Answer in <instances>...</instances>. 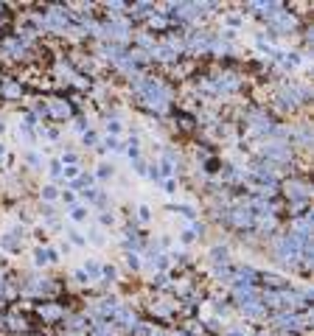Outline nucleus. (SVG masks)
I'll return each instance as SVG.
<instances>
[{
  "instance_id": "1",
  "label": "nucleus",
  "mask_w": 314,
  "mask_h": 336,
  "mask_svg": "<svg viewBox=\"0 0 314 336\" xmlns=\"http://www.w3.org/2000/svg\"><path fill=\"white\" fill-rule=\"evenodd\" d=\"M135 90H138V95H140V98H143V101H146L155 112H166V110H168L171 93H168L166 87L160 84V81H155V78H138V81H135Z\"/></svg>"
},
{
  "instance_id": "2",
  "label": "nucleus",
  "mask_w": 314,
  "mask_h": 336,
  "mask_svg": "<svg viewBox=\"0 0 314 336\" xmlns=\"http://www.w3.org/2000/svg\"><path fill=\"white\" fill-rule=\"evenodd\" d=\"M275 255H278L283 263H295L297 258H300V244H297V238L292 233L289 235H280L278 244H275Z\"/></svg>"
},
{
  "instance_id": "3",
  "label": "nucleus",
  "mask_w": 314,
  "mask_h": 336,
  "mask_svg": "<svg viewBox=\"0 0 314 336\" xmlns=\"http://www.w3.org/2000/svg\"><path fill=\"white\" fill-rule=\"evenodd\" d=\"M126 34H129V26L123 20H113L101 28V37H107V39H126Z\"/></svg>"
},
{
  "instance_id": "4",
  "label": "nucleus",
  "mask_w": 314,
  "mask_h": 336,
  "mask_svg": "<svg viewBox=\"0 0 314 336\" xmlns=\"http://www.w3.org/2000/svg\"><path fill=\"white\" fill-rule=\"evenodd\" d=\"M42 26H48V28H53V31H65V26H68V14L62 9H51L48 11V17H45V23Z\"/></svg>"
},
{
  "instance_id": "5",
  "label": "nucleus",
  "mask_w": 314,
  "mask_h": 336,
  "mask_svg": "<svg viewBox=\"0 0 314 336\" xmlns=\"http://www.w3.org/2000/svg\"><path fill=\"white\" fill-rule=\"evenodd\" d=\"M264 154L272 157V160H278V163H286L289 160V146L286 143H270V146H264Z\"/></svg>"
},
{
  "instance_id": "6",
  "label": "nucleus",
  "mask_w": 314,
  "mask_h": 336,
  "mask_svg": "<svg viewBox=\"0 0 314 336\" xmlns=\"http://www.w3.org/2000/svg\"><path fill=\"white\" fill-rule=\"evenodd\" d=\"M233 222L238 224V227H250V224L255 222V216H253V210H250V205L236 207V210H233Z\"/></svg>"
},
{
  "instance_id": "7",
  "label": "nucleus",
  "mask_w": 314,
  "mask_h": 336,
  "mask_svg": "<svg viewBox=\"0 0 314 336\" xmlns=\"http://www.w3.org/2000/svg\"><path fill=\"white\" fill-rule=\"evenodd\" d=\"M238 78L233 76V73H225V76H216V90L219 93H230V90H238Z\"/></svg>"
},
{
  "instance_id": "8",
  "label": "nucleus",
  "mask_w": 314,
  "mask_h": 336,
  "mask_svg": "<svg viewBox=\"0 0 314 336\" xmlns=\"http://www.w3.org/2000/svg\"><path fill=\"white\" fill-rule=\"evenodd\" d=\"M113 317L118 319V322H123V325H126V328L138 325V317H135V311H132V308H126V305H118Z\"/></svg>"
},
{
  "instance_id": "9",
  "label": "nucleus",
  "mask_w": 314,
  "mask_h": 336,
  "mask_svg": "<svg viewBox=\"0 0 314 336\" xmlns=\"http://www.w3.org/2000/svg\"><path fill=\"white\" fill-rule=\"evenodd\" d=\"M278 325L280 328H292V331H295V328H303L306 325V319L303 317H297V314H283V317H278Z\"/></svg>"
},
{
  "instance_id": "10",
  "label": "nucleus",
  "mask_w": 314,
  "mask_h": 336,
  "mask_svg": "<svg viewBox=\"0 0 314 336\" xmlns=\"http://www.w3.org/2000/svg\"><path fill=\"white\" fill-rule=\"evenodd\" d=\"M272 23H275V28H280V31H292V28H295V17L286 14V11H278V14L272 17Z\"/></svg>"
},
{
  "instance_id": "11",
  "label": "nucleus",
  "mask_w": 314,
  "mask_h": 336,
  "mask_svg": "<svg viewBox=\"0 0 314 336\" xmlns=\"http://www.w3.org/2000/svg\"><path fill=\"white\" fill-rule=\"evenodd\" d=\"M48 110H51V115H56V118H68V115H70V104L53 98V101L48 104Z\"/></svg>"
},
{
  "instance_id": "12",
  "label": "nucleus",
  "mask_w": 314,
  "mask_h": 336,
  "mask_svg": "<svg viewBox=\"0 0 314 336\" xmlns=\"http://www.w3.org/2000/svg\"><path fill=\"white\" fill-rule=\"evenodd\" d=\"M286 193H289V199H306L309 196V188H306L303 182H289Z\"/></svg>"
},
{
  "instance_id": "13",
  "label": "nucleus",
  "mask_w": 314,
  "mask_h": 336,
  "mask_svg": "<svg viewBox=\"0 0 314 336\" xmlns=\"http://www.w3.org/2000/svg\"><path fill=\"white\" fill-rule=\"evenodd\" d=\"M188 45H191V51H196V53H202V51H208L210 48V42H208V37L205 34H191Z\"/></svg>"
},
{
  "instance_id": "14",
  "label": "nucleus",
  "mask_w": 314,
  "mask_h": 336,
  "mask_svg": "<svg viewBox=\"0 0 314 336\" xmlns=\"http://www.w3.org/2000/svg\"><path fill=\"white\" fill-rule=\"evenodd\" d=\"M152 56H157L160 62H171V59H177V51L171 48V45H160V48L152 51Z\"/></svg>"
},
{
  "instance_id": "15",
  "label": "nucleus",
  "mask_w": 314,
  "mask_h": 336,
  "mask_svg": "<svg viewBox=\"0 0 314 336\" xmlns=\"http://www.w3.org/2000/svg\"><path fill=\"white\" fill-rule=\"evenodd\" d=\"M34 261H37V266H45V263L56 261V252H53V250H37L34 252Z\"/></svg>"
},
{
  "instance_id": "16",
  "label": "nucleus",
  "mask_w": 314,
  "mask_h": 336,
  "mask_svg": "<svg viewBox=\"0 0 314 336\" xmlns=\"http://www.w3.org/2000/svg\"><path fill=\"white\" fill-rule=\"evenodd\" d=\"M6 51H9L11 56H23V53H26V42H20V39H9V42H6Z\"/></svg>"
},
{
  "instance_id": "17",
  "label": "nucleus",
  "mask_w": 314,
  "mask_h": 336,
  "mask_svg": "<svg viewBox=\"0 0 314 336\" xmlns=\"http://www.w3.org/2000/svg\"><path fill=\"white\" fill-rule=\"evenodd\" d=\"M115 308H118V305H115V300H101V305H98V314H104V317H113L115 314Z\"/></svg>"
},
{
  "instance_id": "18",
  "label": "nucleus",
  "mask_w": 314,
  "mask_h": 336,
  "mask_svg": "<svg viewBox=\"0 0 314 336\" xmlns=\"http://www.w3.org/2000/svg\"><path fill=\"white\" fill-rule=\"evenodd\" d=\"M241 311H244L247 317H261L264 305H258V302H247V305H241Z\"/></svg>"
},
{
  "instance_id": "19",
  "label": "nucleus",
  "mask_w": 314,
  "mask_h": 336,
  "mask_svg": "<svg viewBox=\"0 0 314 336\" xmlns=\"http://www.w3.org/2000/svg\"><path fill=\"white\" fill-rule=\"evenodd\" d=\"M160 168H163V174L171 180V174H174V160H171V154H166L163 160H160Z\"/></svg>"
},
{
  "instance_id": "20",
  "label": "nucleus",
  "mask_w": 314,
  "mask_h": 336,
  "mask_svg": "<svg viewBox=\"0 0 314 336\" xmlns=\"http://www.w3.org/2000/svg\"><path fill=\"white\" fill-rule=\"evenodd\" d=\"M253 129H255V132H270V129H272L270 118H261V115H258V118H255V123H253Z\"/></svg>"
},
{
  "instance_id": "21",
  "label": "nucleus",
  "mask_w": 314,
  "mask_h": 336,
  "mask_svg": "<svg viewBox=\"0 0 314 336\" xmlns=\"http://www.w3.org/2000/svg\"><path fill=\"white\" fill-rule=\"evenodd\" d=\"M84 275H87V277H98V275H101V266H98L96 261H87V263H84Z\"/></svg>"
},
{
  "instance_id": "22",
  "label": "nucleus",
  "mask_w": 314,
  "mask_h": 336,
  "mask_svg": "<svg viewBox=\"0 0 314 336\" xmlns=\"http://www.w3.org/2000/svg\"><path fill=\"white\" fill-rule=\"evenodd\" d=\"M149 9H152V3H138V6H132V17H146Z\"/></svg>"
},
{
  "instance_id": "23",
  "label": "nucleus",
  "mask_w": 314,
  "mask_h": 336,
  "mask_svg": "<svg viewBox=\"0 0 314 336\" xmlns=\"http://www.w3.org/2000/svg\"><path fill=\"white\" fill-rule=\"evenodd\" d=\"M39 311H42V317H45V319H56V317L62 314V311L56 308V305H42Z\"/></svg>"
},
{
  "instance_id": "24",
  "label": "nucleus",
  "mask_w": 314,
  "mask_h": 336,
  "mask_svg": "<svg viewBox=\"0 0 314 336\" xmlns=\"http://www.w3.org/2000/svg\"><path fill=\"white\" fill-rule=\"evenodd\" d=\"M70 219H73V222H84V219H87V207H73V210H70Z\"/></svg>"
},
{
  "instance_id": "25",
  "label": "nucleus",
  "mask_w": 314,
  "mask_h": 336,
  "mask_svg": "<svg viewBox=\"0 0 314 336\" xmlns=\"http://www.w3.org/2000/svg\"><path fill=\"white\" fill-rule=\"evenodd\" d=\"M42 196H45V199H48V202H53V199L59 196V190L53 188V185H48V188H42Z\"/></svg>"
},
{
  "instance_id": "26",
  "label": "nucleus",
  "mask_w": 314,
  "mask_h": 336,
  "mask_svg": "<svg viewBox=\"0 0 314 336\" xmlns=\"http://www.w3.org/2000/svg\"><path fill=\"white\" fill-rule=\"evenodd\" d=\"M93 336H113V328H110V325H98V328H93Z\"/></svg>"
},
{
  "instance_id": "27",
  "label": "nucleus",
  "mask_w": 314,
  "mask_h": 336,
  "mask_svg": "<svg viewBox=\"0 0 314 336\" xmlns=\"http://www.w3.org/2000/svg\"><path fill=\"white\" fill-rule=\"evenodd\" d=\"M213 51H216V53H227V51H230V45L219 39V42H213Z\"/></svg>"
},
{
  "instance_id": "28",
  "label": "nucleus",
  "mask_w": 314,
  "mask_h": 336,
  "mask_svg": "<svg viewBox=\"0 0 314 336\" xmlns=\"http://www.w3.org/2000/svg\"><path fill=\"white\" fill-rule=\"evenodd\" d=\"M6 95H9V98H17V95H20V87H17V84H6Z\"/></svg>"
},
{
  "instance_id": "29",
  "label": "nucleus",
  "mask_w": 314,
  "mask_h": 336,
  "mask_svg": "<svg viewBox=\"0 0 314 336\" xmlns=\"http://www.w3.org/2000/svg\"><path fill=\"white\" fill-rule=\"evenodd\" d=\"M126 263H129L132 269H138V266H140V261H138V255H135V252H129V255H126Z\"/></svg>"
},
{
  "instance_id": "30",
  "label": "nucleus",
  "mask_w": 314,
  "mask_h": 336,
  "mask_svg": "<svg viewBox=\"0 0 314 336\" xmlns=\"http://www.w3.org/2000/svg\"><path fill=\"white\" fill-rule=\"evenodd\" d=\"M65 177H68V180L78 177V165H68V168H65Z\"/></svg>"
},
{
  "instance_id": "31",
  "label": "nucleus",
  "mask_w": 314,
  "mask_h": 336,
  "mask_svg": "<svg viewBox=\"0 0 314 336\" xmlns=\"http://www.w3.org/2000/svg\"><path fill=\"white\" fill-rule=\"evenodd\" d=\"M9 325H11V328H26V319H23V317H11Z\"/></svg>"
},
{
  "instance_id": "32",
  "label": "nucleus",
  "mask_w": 314,
  "mask_h": 336,
  "mask_svg": "<svg viewBox=\"0 0 314 336\" xmlns=\"http://www.w3.org/2000/svg\"><path fill=\"white\" fill-rule=\"evenodd\" d=\"M110 174H113V168H110V165H101V168H98V180H107Z\"/></svg>"
},
{
  "instance_id": "33",
  "label": "nucleus",
  "mask_w": 314,
  "mask_h": 336,
  "mask_svg": "<svg viewBox=\"0 0 314 336\" xmlns=\"http://www.w3.org/2000/svg\"><path fill=\"white\" fill-rule=\"evenodd\" d=\"M213 261H222V263H225V261H227V250H213Z\"/></svg>"
},
{
  "instance_id": "34",
  "label": "nucleus",
  "mask_w": 314,
  "mask_h": 336,
  "mask_svg": "<svg viewBox=\"0 0 314 336\" xmlns=\"http://www.w3.org/2000/svg\"><path fill=\"white\" fill-rule=\"evenodd\" d=\"M138 219H140V222H149V207H146V205L138 210Z\"/></svg>"
},
{
  "instance_id": "35",
  "label": "nucleus",
  "mask_w": 314,
  "mask_h": 336,
  "mask_svg": "<svg viewBox=\"0 0 314 336\" xmlns=\"http://www.w3.org/2000/svg\"><path fill=\"white\" fill-rule=\"evenodd\" d=\"M70 241H73V244H84V235H78L76 230H73V233H70Z\"/></svg>"
},
{
  "instance_id": "36",
  "label": "nucleus",
  "mask_w": 314,
  "mask_h": 336,
  "mask_svg": "<svg viewBox=\"0 0 314 336\" xmlns=\"http://www.w3.org/2000/svg\"><path fill=\"white\" fill-rule=\"evenodd\" d=\"M238 23H241V17H238V14H230V17H227V26H238Z\"/></svg>"
},
{
  "instance_id": "37",
  "label": "nucleus",
  "mask_w": 314,
  "mask_h": 336,
  "mask_svg": "<svg viewBox=\"0 0 314 336\" xmlns=\"http://www.w3.org/2000/svg\"><path fill=\"white\" fill-rule=\"evenodd\" d=\"M107 129H110V132H113V135H118V132H121V123H107Z\"/></svg>"
},
{
  "instance_id": "38",
  "label": "nucleus",
  "mask_w": 314,
  "mask_h": 336,
  "mask_svg": "<svg viewBox=\"0 0 314 336\" xmlns=\"http://www.w3.org/2000/svg\"><path fill=\"white\" fill-rule=\"evenodd\" d=\"M62 163H68V165H76V154H65V157H62Z\"/></svg>"
},
{
  "instance_id": "39",
  "label": "nucleus",
  "mask_w": 314,
  "mask_h": 336,
  "mask_svg": "<svg viewBox=\"0 0 314 336\" xmlns=\"http://www.w3.org/2000/svg\"><path fill=\"white\" fill-rule=\"evenodd\" d=\"M163 188H166V193H174V180H166L163 182Z\"/></svg>"
},
{
  "instance_id": "40",
  "label": "nucleus",
  "mask_w": 314,
  "mask_h": 336,
  "mask_svg": "<svg viewBox=\"0 0 314 336\" xmlns=\"http://www.w3.org/2000/svg\"><path fill=\"white\" fill-rule=\"evenodd\" d=\"M104 146H107V149H118V140H115V138H107Z\"/></svg>"
},
{
  "instance_id": "41",
  "label": "nucleus",
  "mask_w": 314,
  "mask_h": 336,
  "mask_svg": "<svg viewBox=\"0 0 314 336\" xmlns=\"http://www.w3.org/2000/svg\"><path fill=\"white\" fill-rule=\"evenodd\" d=\"M26 160H28V163H31V165H42V163H39V157H37V154H26Z\"/></svg>"
},
{
  "instance_id": "42",
  "label": "nucleus",
  "mask_w": 314,
  "mask_h": 336,
  "mask_svg": "<svg viewBox=\"0 0 314 336\" xmlns=\"http://www.w3.org/2000/svg\"><path fill=\"white\" fill-rule=\"evenodd\" d=\"M51 174H53V177H59V174H62V163H53L51 165Z\"/></svg>"
},
{
  "instance_id": "43",
  "label": "nucleus",
  "mask_w": 314,
  "mask_h": 336,
  "mask_svg": "<svg viewBox=\"0 0 314 336\" xmlns=\"http://www.w3.org/2000/svg\"><path fill=\"white\" fill-rule=\"evenodd\" d=\"M73 277H76L78 283H87V280H90V277H87V275H84V272H76V275H73Z\"/></svg>"
},
{
  "instance_id": "44",
  "label": "nucleus",
  "mask_w": 314,
  "mask_h": 336,
  "mask_svg": "<svg viewBox=\"0 0 314 336\" xmlns=\"http://www.w3.org/2000/svg\"><path fill=\"white\" fill-rule=\"evenodd\" d=\"M152 26H155V28H163V26H166V20H163V17H155V20H152Z\"/></svg>"
},
{
  "instance_id": "45",
  "label": "nucleus",
  "mask_w": 314,
  "mask_h": 336,
  "mask_svg": "<svg viewBox=\"0 0 314 336\" xmlns=\"http://www.w3.org/2000/svg\"><path fill=\"white\" fill-rule=\"evenodd\" d=\"M227 336H244V331H230Z\"/></svg>"
},
{
  "instance_id": "46",
  "label": "nucleus",
  "mask_w": 314,
  "mask_h": 336,
  "mask_svg": "<svg viewBox=\"0 0 314 336\" xmlns=\"http://www.w3.org/2000/svg\"><path fill=\"white\" fill-rule=\"evenodd\" d=\"M3 154H6V146H3V143H0V160H3Z\"/></svg>"
},
{
  "instance_id": "47",
  "label": "nucleus",
  "mask_w": 314,
  "mask_h": 336,
  "mask_svg": "<svg viewBox=\"0 0 314 336\" xmlns=\"http://www.w3.org/2000/svg\"><path fill=\"white\" fill-rule=\"evenodd\" d=\"M152 336H168V334H160V331H157V334H152Z\"/></svg>"
},
{
  "instance_id": "48",
  "label": "nucleus",
  "mask_w": 314,
  "mask_h": 336,
  "mask_svg": "<svg viewBox=\"0 0 314 336\" xmlns=\"http://www.w3.org/2000/svg\"><path fill=\"white\" fill-rule=\"evenodd\" d=\"M0 132H3V123H0Z\"/></svg>"
},
{
  "instance_id": "49",
  "label": "nucleus",
  "mask_w": 314,
  "mask_h": 336,
  "mask_svg": "<svg viewBox=\"0 0 314 336\" xmlns=\"http://www.w3.org/2000/svg\"><path fill=\"white\" fill-rule=\"evenodd\" d=\"M180 336H185V334H180Z\"/></svg>"
},
{
  "instance_id": "50",
  "label": "nucleus",
  "mask_w": 314,
  "mask_h": 336,
  "mask_svg": "<svg viewBox=\"0 0 314 336\" xmlns=\"http://www.w3.org/2000/svg\"><path fill=\"white\" fill-rule=\"evenodd\" d=\"M73 336H78V334H73Z\"/></svg>"
}]
</instances>
